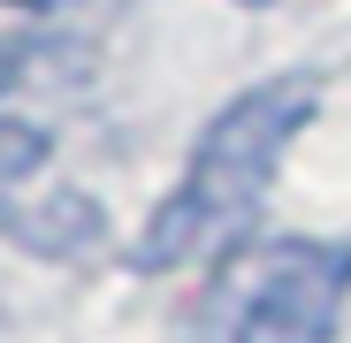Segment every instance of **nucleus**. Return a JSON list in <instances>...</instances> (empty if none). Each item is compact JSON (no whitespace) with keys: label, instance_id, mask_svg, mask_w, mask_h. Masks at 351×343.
Instances as JSON below:
<instances>
[{"label":"nucleus","instance_id":"7ed1b4c3","mask_svg":"<svg viewBox=\"0 0 351 343\" xmlns=\"http://www.w3.org/2000/svg\"><path fill=\"white\" fill-rule=\"evenodd\" d=\"M0 229H8L23 252H38V259H77V252L99 244V206L84 191H38L31 206L0 214Z\"/></svg>","mask_w":351,"mask_h":343},{"label":"nucleus","instance_id":"f257e3e1","mask_svg":"<svg viewBox=\"0 0 351 343\" xmlns=\"http://www.w3.org/2000/svg\"><path fill=\"white\" fill-rule=\"evenodd\" d=\"M313 114V77H267L252 92H237L191 145L184 183L168 191V206L145 221L138 237V267L168 275V267H199V259H229L237 237L252 229L275 160L290 153V138Z\"/></svg>","mask_w":351,"mask_h":343},{"label":"nucleus","instance_id":"20e7f679","mask_svg":"<svg viewBox=\"0 0 351 343\" xmlns=\"http://www.w3.org/2000/svg\"><path fill=\"white\" fill-rule=\"evenodd\" d=\"M38 160H46V130H38V123H8V114H0V183L31 176Z\"/></svg>","mask_w":351,"mask_h":343},{"label":"nucleus","instance_id":"39448f33","mask_svg":"<svg viewBox=\"0 0 351 343\" xmlns=\"http://www.w3.org/2000/svg\"><path fill=\"white\" fill-rule=\"evenodd\" d=\"M8 84H16V53L0 46V92H8Z\"/></svg>","mask_w":351,"mask_h":343},{"label":"nucleus","instance_id":"423d86ee","mask_svg":"<svg viewBox=\"0 0 351 343\" xmlns=\"http://www.w3.org/2000/svg\"><path fill=\"white\" fill-rule=\"evenodd\" d=\"M245 8H267V0H245Z\"/></svg>","mask_w":351,"mask_h":343},{"label":"nucleus","instance_id":"f03ea898","mask_svg":"<svg viewBox=\"0 0 351 343\" xmlns=\"http://www.w3.org/2000/svg\"><path fill=\"white\" fill-rule=\"evenodd\" d=\"M351 313V244L267 237L221 259L199 305L206 343H336Z\"/></svg>","mask_w":351,"mask_h":343}]
</instances>
